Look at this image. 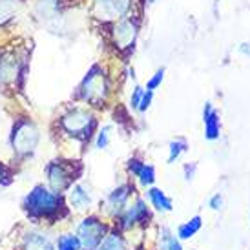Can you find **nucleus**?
I'll return each instance as SVG.
<instances>
[{
	"label": "nucleus",
	"instance_id": "nucleus-21",
	"mask_svg": "<svg viewBox=\"0 0 250 250\" xmlns=\"http://www.w3.org/2000/svg\"><path fill=\"white\" fill-rule=\"evenodd\" d=\"M57 7L59 0H37V11L46 19H51L57 13Z\"/></svg>",
	"mask_w": 250,
	"mask_h": 250
},
{
	"label": "nucleus",
	"instance_id": "nucleus-12",
	"mask_svg": "<svg viewBox=\"0 0 250 250\" xmlns=\"http://www.w3.org/2000/svg\"><path fill=\"white\" fill-rule=\"evenodd\" d=\"M130 9V0H95V11L101 19H119Z\"/></svg>",
	"mask_w": 250,
	"mask_h": 250
},
{
	"label": "nucleus",
	"instance_id": "nucleus-17",
	"mask_svg": "<svg viewBox=\"0 0 250 250\" xmlns=\"http://www.w3.org/2000/svg\"><path fill=\"white\" fill-rule=\"evenodd\" d=\"M97 250H126V241L123 237V232L119 229H111L106 237L101 241Z\"/></svg>",
	"mask_w": 250,
	"mask_h": 250
},
{
	"label": "nucleus",
	"instance_id": "nucleus-14",
	"mask_svg": "<svg viewBox=\"0 0 250 250\" xmlns=\"http://www.w3.org/2000/svg\"><path fill=\"white\" fill-rule=\"evenodd\" d=\"M128 170L139 179L143 187H152L155 183V168L152 165H146L139 159H130L128 161Z\"/></svg>",
	"mask_w": 250,
	"mask_h": 250
},
{
	"label": "nucleus",
	"instance_id": "nucleus-10",
	"mask_svg": "<svg viewBox=\"0 0 250 250\" xmlns=\"http://www.w3.org/2000/svg\"><path fill=\"white\" fill-rule=\"evenodd\" d=\"M135 37H137V24L130 19H125L113 26V42L119 49L133 48Z\"/></svg>",
	"mask_w": 250,
	"mask_h": 250
},
{
	"label": "nucleus",
	"instance_id": "nucleus-24",
	"mask_svg": "<svg viewBox=\"0 0 250 250\" xmlns=\"http://www.w3.org/2000/svg\"><path fill=\"white\" fill-rule=\"evenodd\" d=\"M187 150V143L183 139L172 141L170 143V155H168V163H174L175 159H179V155Z\"/></svg>",
	"mask_w": 250,
	"mask_h": 250
},
{
	"label": "nucleus",
	"instance_id": "nucleus-6",
	"mask_svg": "<svg viewBox=\"0 0 250 250\" xmlns=\"http://www.w3.org/2000/svg\"><path fill=\"white\" fill-rule=\"evenodd\" d=\"M108 232H110V227L99 215L93 214L84 215L75 227V234L83 245V250H97Z\"/></svg>",
	"mask_w": 250,
	"mask_h": 250
},
{
	"label": "nucleus",
	"instance_id": "nucleus-1",
	"mask_svg": "<svg viewBox=\"0 0 250 250\" xmlns=\"http://www.w3.org/2000/svg\"><path fill=\"white\" fill-rule=\"evenodd\" d=\"M22 212L35 227H55L71 215L66 195L51 192L44 183H39L22 197Z\"/></svg>",
	"mask_w": 250,
	"mask_h": 250
},
{
	"label": "nucleus",
	"instance_id": "nucleus-3",
	"mask_svg": "<svg viewBox=\"0 0 250 250\" xmlns=\"http://www.w3.org/2000/svg\"><path fill=\"white\" fill-rule=\"evenodd\" d=\"M39 141H41V132L31 119L21 117L15 121L9 135V145L17 159H28L29 155H33Z\"/></svg>",
	"mask_w": 250,
	"mask_h": 250
},
{
	"label": "nucleus",
	"instance_id": "nucleus-5",
	"mask_svg": "<svg viewBox=\"0 0 250 250\" xmlns=\"http://www.w3.org/2000/svg\"><path fill=\"white\" fill-rule=\"evenodd\" d=\"M106 97H108V79L103 68L95 64L79 86V99H83L84 103H90L91 106H103Z\"/></svg>",
	"mask_w": 250,
	"mask_h": 250
},
{
	"label": "nucleus",
	"instance_id": "nucleus-13",
	"mask_svg": "<svg viewBox=\"0 0 250 250\" xmlns=\"http://www.w3.org/2000/svg\"><path fill=\"white\" fill-rule=\"evenodd\" d=\"M19 77H24V68L21 61L13 55H0V83H15Z\"/></svg>",
	"mask_w": 250,
	"mask_h": 250
},
{
	"label": "nucleus",
	"instance_id": "nucleus-9",
	"mask_svg": "<svg viewBox=\"0 0 250 250\" xmlns=\"http://www.w3.org/2000/svg\"><path fill=\"white\" fill-rule=\"evenodd\" d=\"M66 201H68V207H70L71 212H86V210L91 207V192L90 188L83 185V183H75L73 187L66 192Z\"/></svg>",
	"mask_w": 250,
	"mask_h": 250
},
{
	"label": "nucleus",
	"instance_id": "nucleus-16",
	"mask_svg": "<svg viewBox=\"0 0 250 250\" xmlns=\"http://www.w3.org/2000/svg\"><path fill=\"white\" fill-rule=\"evenodd\" d=\"M148 199H150V203H152V207L157 212H170V210L174 208V203H172V199L168 197L161 188H153L150 187L148 188Z\"/></svg>",
	"mask_w": 250,
	"mask_h": 250
},
{
	"label": "nucleus",
	"instance_id": "nucleus-29",
	"mask_svg": "<svg viewBox=\"0 0 250 250\" xmlns=\"http://www.w3.org/2000/svg\"><path fill=\"white\" fill-rule=\"evenodd\" d=\"M221 205H223V199H221V195H219V194L214 195V197L210 199V208H212V210H219V208H221Z\"/></svg>",
	"mask_w": 250,
	"mask_h": 250
},
{
	"label": "nucleus",
	"instance_id": "nucleus-27",
	"mask_svg": "<svg viewBox=\"0 0 250 250\" xmlns=\"http://www.w3.org/2000/svg\"><path fill=\"white\" fill-rule=\"evenodd\" d=\"M143 95H145V90L141 88V86H135V90H133L132 93V99H130V104H132V108H139V103H141V99H143Z\"/></svg>",
	"mask_w": 250,
	"mask_h": 250
},
{
	"label": "nucleus",
	"instance_id": "nucleus-4",
	"mask_svg": "<svg viewBox=\"0 0 250 250\" xmlns=\"http://www.w3.org/2000/svg\"><path fill=\"white\" fill-rule=\"evenodd\" d=\"M59 126L64 133L70 135L71 139L86 143L91 139L93 130L97 128V119L93 117L91 111L84 110V108H73L61 117Z\"/></svg>",
	"mask_w": 250,
	"mask_h": 250
},
{
	"label": "nucleus",
	"instance_id": "nucleus-19",
	"mask_svg": "<svg viewBox=\"0 0 250 250\" xmlns=\"http://www.w3.org/2000/svg\"><path fill=\"white\" fill-rule=\"evenodd\" d=\"M201 230V217L195 215L190 221L183 223L179 229H177V239H190L192 236H195L197 232Z\"/></svg>",
	"mask_w": 250,
	"mask_h": 250
},
{
	"label": "nucleus",
	"instance_id": "nucleus-7",
	"mask_svg": "<svg viewBox=\"0 0 250 250\" xmlns=\"http://www.w3.org/2000/svg\"><path fill=\"white\" fill-rule=\"evenodd\" d=\"M150 219H152V214H150V210L146 207L145 199L137 197L132 207H126L125 212L119 215L115 225H117V229L123 232V230L133 229L135 225H146Z\"/></svg>",
	"mask_w": 250,
	"mask_h": 250
},
{
	"label": "nucleus",
	"instance_id": "nucleus-2",
	"mask_svg": "<svg viewBox=\"0 0 250 250\" xmlns=\"http://www.w3.org/2000/svg\"><path fill=\"white\" fill-rule=\"evenodd\" d=\"M83 174V167L77 161H64L55 159L48 163L44 168V177H46V187L55 192L64 194L70 190L75 183H79V177Z\"/></svg>",
	"mask_w": 250,
	"mask_h": 250
},
{
	"label": "nucleus",
	"instance_id": "nucleus-23",
	"mask_svg": "<svg viewBox=\"0 0 250 250\" xmlns=\"http://www.w3.org/2000/svg\"><path fill=\"white\" fill-rule=\"evenodd\" d=\"M15 13V4L13 0H0V26L6 24Z\"/></svg>",
	"mask_w": 250,
	"mask_h": 250
},
{
	"label": "nucleus",
	"instance_id": "nucleus-18",
	"mask_svg": "<svg viewBox=\"0 0 250 250\" xmlns=\"http://www.w3.org/2000/svg\"><path fill=\"white\" fill-rule=\"evenodd\" d=\"M55 250H83L75 232H61L55 236Z\"/></svg>",
	"mask_w": 250,
	"mask_h": 250
},
{
	"label": "nucleus",
	"instance_id": "nucleus-26",
	"mask_svg": "<svg viewBox=\"0 0 250 250\" xmlns=\"http://www.w3.org/2000/svg\"><path fill=\"white\" fill-rule=\"evenodd\" d=\"M163 79H165V70H159L153 73V77L146 83V90L148 91H153L157 86H161V83H163Z\"/></svg>",
	"mask_w": 250,
	"mask_h": 250
},
{
	"label": "nucleus",
	"instance_id": "nucleus-30",
	"mask_svg": "<svg viewBox=\"0 0 250 250\" xmlns=\"http://www.w3.org/2000/svg\"><path fill=\"white\" fill-rule=\"evenodd\" d=\"M194 174H195V165H187L185 167V179L187 181L194 179Z\"/></svg>",
	"mask_w": 250,
	"mask_h": 250
},
{
	"label": "nucleus",
	"instance_id": "nucleus-25",
	"mask_svg": "<svg viewBox=\"0 0 250 250\" xmlns=\"http://www.w3.org/2000/svg\"><path fill=\"white\" fill-rule=\"evenodd\" d=\"M110 145V126H104L103 130H99L97 139H95V146L99 150H104Z\"/></svg>",
	"mask_w": 250,
	"mask_h": 250
},
{
	"label": "nucleus",
	"instance_id": "nucleus-31",
	"mask_svg": "<svg viewBox=\"0 0 250 250\" xmlns=\"http://www.w3.org/2000/svg\"><path fill=\"white\" fill-rule=\"evenodd\" d=\"M243 53H250V48H247V44H243V48H241Z\"/></svg>",
	"mask_w": 250,
	"mask_h": 250
},
{
	"label": "nucleus",
	"instance_id": "nucleus-32",
	"mask_svg": "<svg viewBox=\"0 0 250 250\" xmlns=\"http://www.w3.org/2000/svg\"><path fill=\"white\" fill-rule=\"evenodd\" d=\"M137 250H146V249H143V247H141V249H137Z\"/></svg>",
	"mask_w": 250,
	"mask_h": 250
},
{
	"label": "nucleus",
	"instance_id": "nucleus-8",
	"mask_svg": "<svg viewBox=\"0 0 250 250\" xmlns=\"http://www.w3.org/2000/svg\"><path fill=\"white\" fill-rule=\"evenodd\" d=\"M19 250H55V241L46 230L28 229L19 236Z\"/></svg>",
	"mask_w": 250,
	"mask_h": 250
},
{
	"label": "nucleus",
	"instance_id": "nucleus-28",
	"mask_svg": "<svg viewBox=\"0 0 250 250\" xmlns=\"http://www.w3.org/2000/svg\"><path fill=\"white\" fill-rule=\"evenodd\" d=\"M152 99H153V91H145V95H143V99H141L139 103V108L137 110L139 111H146L148 108H150V104H152Z\"/></svg>",
	"mask_w": 250,
	"mask_h": 250
},
{
	"label": "nucleus",
	"instance_id": "nucleus-20",
	"mask_svg": "<svg viewBox=\"0 0 250 250\" xmlns=\"http://www.w3.org/2000/svg\"><path fill=\"white\" fill-rule=\"evenodd\" d=\"M159 236H161L159 237L161 250H183V245H181V241L168 229L161 230Z\"/></svg>",
	"mask_w": 250,
	"mask_h": 250
},
{
	"label": "nucleus",
	"instance_id": "nucleus-22",
	"mask_svg": "<svg viewBox=\"0 0 250 250\" xmlns=\"http://www.w3.org/2000/svg\"><path fill=\"white\" fill-rule=\"evenodd\" d=\"M13 179H15L13 168L9 167V165H6V163H2V161H0V188L9 187V185L13 183Z\"/></svg>",
	"mask_w": 250,
	"mask_h": 250
},
{
	"label": "nucleus",
	"instance_id": "nucleus-15",
	"mask_svg": "<svg viewBox=\"0 0 250 250\" xmlns=\"http://www.w3.org/2000/svg\"><path fill=\"white\" fill-rule=\"evenodd\" d=\"M203 121H205V135H207V139L210 141L217 139L219 137V115L214 111L212 104L205 106Z\"/></svg>",
	"mask_w": 250,
	"mask_h": 250
},
{
	"label": "nucleus",
	"instance_id": "nucleus-11",
	"mask_svg": "<svg viewBox=\"0 0 250 250\" xmlns=\"http://www.w3.org/2000/svg\"><path fill=\"white\" fill-rule=\"evenodd\" d=\"M132 192H133V188L130 187V185H123V187H117L115 190H111L110 194H108V197H106V210H108L115 219L126 210L128 199H130Z\"/></svg>",
	"mask_w": 250,
	"mask_h": 250
}]
</instances>
